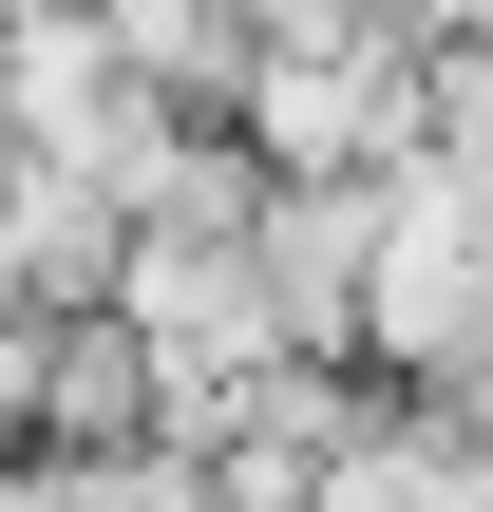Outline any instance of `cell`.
<instances>
[{
    "mask_svg": "<svg viewBox=\"0 0 493 512\" xmlns=\"http://www.w3.org/2000/svg\"><path fill=\"white\" fill-rule=\"evenodd\" d=\"M323 19H361V0H323Z\"/></svg>",
    "mask_w": 493,
    "mask_h": 512,
    "instance_id": "cell-1",
    "label": "cell"
}]
</instances>
